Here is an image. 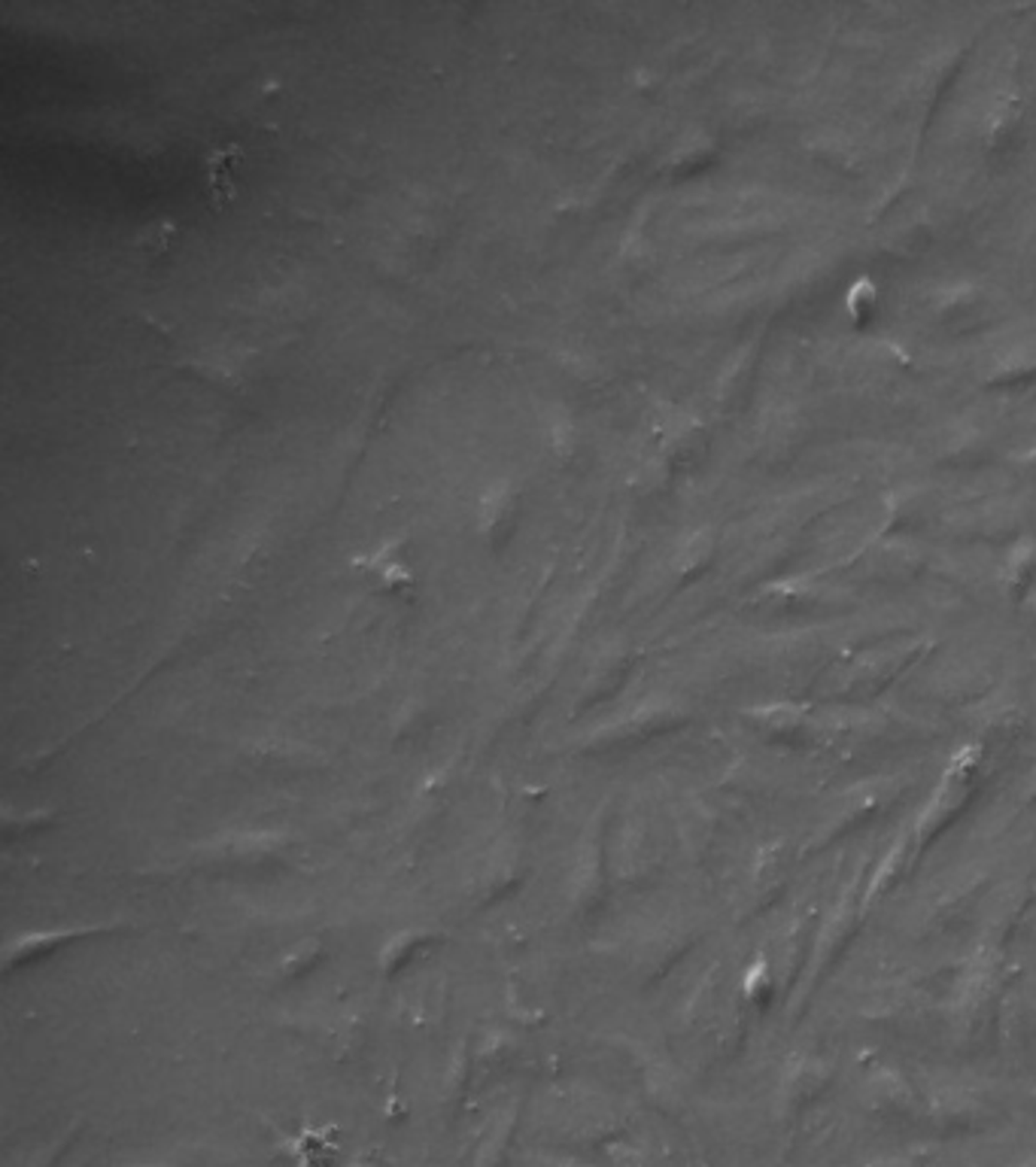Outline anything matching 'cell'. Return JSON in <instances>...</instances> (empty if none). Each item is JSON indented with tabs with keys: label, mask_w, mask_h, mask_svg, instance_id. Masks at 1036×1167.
I'll return each mask as SVG.
<instances>
[{
	"label": "cell",
	"mask_w": 1036,
	"mask_h": 1167,
	"mask_svg": "<svg viewBox=\"0 0 1036 1167\" xmlns=\"http://www.w3.org/2000/svg\"><path fill=\"white\" fill-rule=\"evenodd\" d=\"M295 1161L301 1167H341V1131L334 1128H311L292 1141Z\"/></svg>",
	"instance_id": "obj_1"
},
{
	"label": "cell",
	"mask_w": 1036,
	"mask_h": 1167,
	"mask_svg": "<svg viewBox=\"0 0 1036 1167\" xmlns=\"http://www.w3.org/2000/svg\"><path fill=\"white\" fill-rule=\"evenodd\" d=\"M341 1167H377V1164H371V1161H366V1158H353V1161H347V1164H341Z\"/></svg>",
	"instance_id": "obj_3"
},
{
	"label": "cell",
	"mask_w": 1036,
	"mask_h": 1167,
	"mask_svg": "<svg viewBox=\"0 0 1036 1167\" xmlns=\"http://www.w3.org/2000/svg\"><path fill=\"white\" fill-rule=\"evenodd\" d=\"M283 837H277V833H265V830H246V833H232L226 840V854L235 857H253V854H271Z\"/></svg>",
	"instance_id": "obj_2"
}]
</instances>
